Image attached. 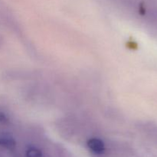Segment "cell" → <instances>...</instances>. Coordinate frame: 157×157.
<instances>
[{
    "instance_id": "cell-1",
    "label": "cell",
    "mask_w": 157,
    "mask_h": 157,
    "mask_svg": "<svg viewBox=\"0 0 157 157\" xmlns=\"http://www.w3.org/2000/svg\"><path fill=\"white\" fill-rule=\"evenodd\" d=\"M87 147L95 154H102L105 151V145L101 140L98 138H90L87 143Z\"/></svg>"
},
{
    "instance_id": "cell-2",
    "label": "cell",
    "mask_w": 157,
    "mask_h": 157,
    "mask_svg": "<svg viewBox=\"0 0 157 157\" xmlns=\"http://www.w3.org/2000/svg\"><path fill=\"white\" fill-rule=\"evenodd\" d=\"M15 141L13 138L7 135H0V147L7 150H13L15 147Z\"/></svg>"
},
{
    "instance_id": "cell-3",
    "label": "cell",
    "mask_w": 157,
    "mask_h": 157,
    "mask_svg": "<svg viewBox=\"0 0 157 157\" xmlns=\"http://www.w3.org/2000/svg\"><path fill=\"white\" fill-rule=\"evenodd\" d=\"M26 157H43V153L41 150L36 147H31L26 150Z\"/></svg>"
},
{
    "instance_id": "cell-4",
    "label": "cell",
    "mask_w": 157,
    "mask_h": 157,
    "mask_svg": "<svg viewBox=\"0 0 157 157\" xmlns=\"http://www.w3.org/2000/svg\"><path fill=\"white\" fill-rule=\"evenodd\" d=\"M8 120L9 119H8L7 116H6L4 113L0 111V123H3V124H5V123L8 122Z\"/></svg>"
}]
</instances>
